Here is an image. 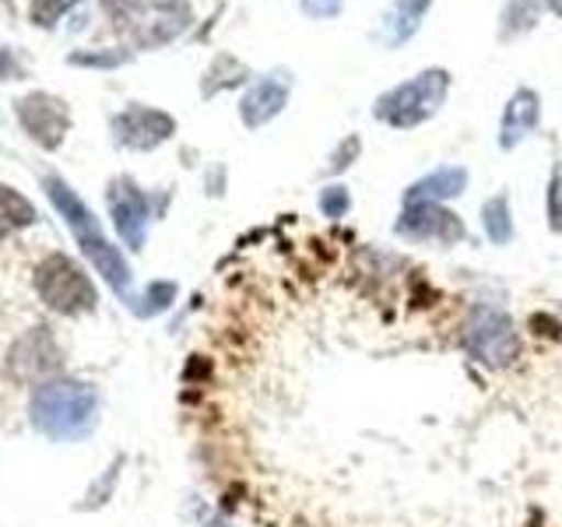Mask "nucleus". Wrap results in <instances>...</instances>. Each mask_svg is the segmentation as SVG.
<instances>
[{
    "label": "nucleus",
    "instance_id": "nucleus-22",
    "mask_svg": "<svg viewBox=\"0 0 562 527\" xmlns=\"http://www.w3.org/2000/svg\"><path fill=\"white\" fill-rule=\"evenodd\" d=\"M544 4L552 8V14H559V18H562V0H544Z\"/></svg>",
    "mask_w": 562,
    "mask_h": 527
},
{
    "label": "nucleus",
    "instance_id": "nucleus-18",
    "mask_svg": "<svg viewBox=\"0 0 562 527\" xmlns=\"http://www.w3.org/2000/svg\"><path fill=\"white\" fill-rule=\"evenodd\" d=\"M549 225L555 233H562V169H552V180H549Z\"/></svg>",
    "mask_w": 562,
    "mask_h": 527
},
{
    "label": "nucleus",
    "instance_id": "nucleus-15",
    "mask_svg": "<svg viewBox=\"0 0 562 527\" xmlns=\"http://www.w3.org/2000/svg\"><path fill=\"white\" fill-rule=\"evenodd\" d=\"M35 222V208L29 198H22L14 187H4L0 183V239L14 236L18 228H25Z\"/></svg>",
    "mask_w": 562,
    "mask_h": 527
},
{
    "label": "nucleus",
    "instance_id": "nucleus-14",
    "mask_svg": "<svg viewBox=\"0 0 562 527\" xmlns=\"http://www.w3.org/2000/svg\"><path fill=\"white\" fill-rule=\"evenodd\" d=\"M482 233L492 246H506L514 239V211H509L506 193H496L482 204Z\"/></svg>",
    "mask_w": 562,
    "mask_h": 527
},
{
    "label": "nucleus",
    "instance_id": "nucleus-3",
    "mask_svg": "<svg viewBox=\"0 0 562 527\" xmlns=\"http://www.w3.org/2000/svg\"><path fill=\"white\" fill-rule=\"evenodd\" d=\"M457 345L471 362L492 369V373L514 369L524 359V334L514 316L496 303L468 306L461 327H457Z\"/></svg>",
    "mask_w": 562,
    "mask_h": 527
},
{
    "label": "nucleus",
    "instance_id": "nucleus-10",
    "mask_svg": "<svg viewBox=\"0 0 562 527\" xmlns=\"http://www.w3.org/2000/svg\"><path fill=\"white\" fill-rule=\"evenodd\" d=\"M289 96H292V78H285V75L260 78L239 102L243 123H246V127H254V131L263 127V123H271L289 105Z\"/></svg>",
    "mask_w": 562,
    "mask_h": 527
},
{
    "label": "nucleus",
    "instance_id": "nucleus-9",
    "mask_svg": "<svg viewBox=\"0 0 562 527\" xmlns=\"http://www.w3.org/2000/svg\"><path fill=\"white\" fill-rule=\"evenodd\" d=\"M110 215L120 239L131 246V250H140L148 236V222H151V204L131 180H116L110 187Z\"/></svg>",
    "mask_w": 562,
    "mask_h": 527
},
{
    "label": "nucleus",
    "instance_id": "nucleus-16",
    "mask_svg": "<svg viewBox=\"0 0 562 527\" xmlns=\"http://www.w3.org/2000/svg\"><path fill=\"white\" fill-rule=\"evenodd\" d=\"M316 208H321L324 218H334V222L345 218L348 211H351V193H348V187H341V183L324 187L321 198H316Z\"/></svg>",
    "mask_w": 562,
    "mask_h": 527
},
{
    "label": "nucleus",
    "instance_id": "nucleus-6",
    "mask_svg": "<svg viewBox=\"0 0 562 527\" xmlns=\"http://www.w3.org/2000/svg\"><path fill=\"white\" fill-rule=\"evenodd\" d=\"M394 236L418 246L432 243L450 250V246L464 243V222L443 204H404L394 222Z\"/></svg>",
    "mask_w": 562,
    "mask_h": 527
},
{
    "label": "nucleus",
    "instance_id": "nucleus-11",
    "mask_svg": "<svg viewBox=\"0 0 562 527\" xmlns=\"http://www.w3.org/2000/svg\"><path fill=\"white\" fill-rule=\"evenodd\" d=\"M538 120H541V99L531 88L514 92V99L506 102L503 120H499V148L514 152L517 145H524V141L538 131Z\"/></svg>",
    "mask_w": 562,
    "mask_h": 527
},
{
    "label": "nucleus",
    "instance_id": "nucleus-12",
    "mask_svg": "<svg viewBox=\"0 0 562 527\" xmlns=\"http://www.w3.org/2000/svg\"><path fill=\"white\" fill-rule=\"evenodd\" d=\"M471 172L464 166H439L404 190V204H447L468 190Z\"/></svg>",
    "mask_w": 562,
    "mask_h": 527
},
{
    "label": "nucleus",
    "instance_id": "nucleus-21",
    "mask_svg": "<svg viewBox=\"0 0 562 527\" xmlns=\"http://www.w3.org/2000/svg\"><path fill=\"white\" fill-rule=\"evenodd\" d=\"M303 8L310 18H334L345 8V0H303Z\"/></svg>",
    "mask_w": 562,
    "mask_h": 527
},
{
    "label": "nucleus",
    "instance_id": "nucleus-19",
    "mask_svg": "<svg viewBox=\"0 0 562 527\" xmlns=\"http://www.w3.org/2000/svg\"><path fill=\"white\" fill-rule=\"evenodd\" d=\"M75 4V0H35L32 4V18L40 25H53L57 18H64V11Z\"/></svg>",
    "mask_w": 562,
    "mask_h": 527
},
{
    "label": "nucleus",
    "instance_id": "nucleus-2",
    "mask_svg": "<svg viewBox=\"0 0 562 527\" xmlns=\"http://www.w3.org/2000/svg\"><path fill=\"white\" fill-rule=\"evenodd\" d=\"M29 418L49 439H81L99 422V391L78 380H49L35 386Z\"/></svg>",
    "mask_w": 562,
    "mask_h": 527
},
{
    "label": "nucleus",
    "instance_id": "nucleus-13",
    "mask_svg": "<svg viewBox=\"0 0 562 527\" xmlns=\"http://www.w3.org/2000/svg\"><path fill=\"white\" fill-rule=\"evenodd\" d=\"M429 8H432V0H394V4L386 8V14H383L376 40L383 46H391V49L404 46L422 29V18H426Z\"/></svg>",
    "mask_w": 562,
    "mask_h": 527
},
{
    "label": "nucleus",
    "instance_id": "nucleus-4",
    "mask_svg": "<svg viewBox=\"0 0 562 527\" xmlns=\"http://www.w3.org/2000/svg\"><path fill=\"white\" fill-rule=\"evenodd\" d=\"M447 92H450V75L443 67L422 70L412 81L386 88L373 102V116L394 131H415L439 113V105L447 102Z\"/></svg>",
    "mask_w": 562,
    "mask_h": 527
},
{
    "label": "nucleus",
    "instance_id": "nucleus-17",
    "mask_svg": "<svg viewBox=\"0 0 562 527\" xmlns=\"http://www.w3.org/2000/svg\"><path fill=\"white\" fill-rule=\"evenodd\" d=\"M172 299H176V285H172V281H151V285L145 289V295H140V303H145V306H137V313L140 316H155V313L169 310Z\"/></svg>",
    "mask_w": 562,
    "mask_h": 527
},
{
    "label": "nucleus",
    "instance_id": "nucleus-5",
    "mask_svg": "<svg viewBox=\"0 0 562 527\" xmlns=\"http://www.w3.org/2000/svg\"><path fill=\"white\" fill-rule=\"evenodd\" d=\"M35 292H40V299L49 310L67 313V316L92 313L99 303L92 278L64 254H49L40 268H35Z\"/></svg>",
    "mask_w": 562,
    "mask_h": 527
},
{
    "label": "nucleus",
    "instance_id": "nucleus-7",
    "mask_svg": "<svg viewBox=\"0 0 562 527\" xmlns=\"http://www.w3.org/2000/svg\"><path fill=\"white\" fill-rule=\"evenodd\" d=\"M18 120H22L25 134L35 141L40 148H57L67 127H70V113L60 99H53L46 92H32L18 102Z\"/></svg>",
    "mask_w": 562,
    "mask_h": 527
},
{
    "label": "nucleus",
    "instance_id": "nucleus-20",
    "mask_svg": "<svg viewBox=\"0 0 562 527\" xmlns=\"http://www.w3.org/2000/svg\"><path fill=\"white\" fill-rule=\"evenodd\" d=\"M359 152H362V141H359V137H348V148L341 145L338 152H334L327 172H341V169H348V166H351V158H359Z\"/></svg>",
    "mask_w": 562,
    "mask_h": 527
},
{
    "label": "nucleus",
    "instance_id": "nucleus-1",
    "mask_svg": "<svg viewBox=\"0 0 562 527\" xmlns=\"http://www.w3.org/2000/svg\"><path fill=\"white\" fill-rule=\"evenodd\" d=\"M46 193H49L53 208L60 211V218L67 222V228L75 233V239H78V246H81V254L88 257V264H92V268H95L105 281H110L113 292L127 295V292H131V281H134L131 264L123 260V254L110 243V236L102 233V225H99V218L92 215V208H88L64 180H53V176L46 180Z\"/></svg>",
    "mask_w": 562,
    "mask_h": 527
},
{
    "label": "nucleus",
    "instance_id": "nucleus-8",
    "mask_svg": "<svg viewBox=\"0 0 562 527\" xmlns=\"http://www.w3.org/2000/svg\"><path fill=\"white\" fill-rule=\"evenodd\" d=\"M113 134L123 148L134 152H151L162 141L176 134V120L162 110H148V105H131L113 120Z\"/></svg>",
    "mask_w": 562,
    "mask_h": 527
}]
</instances>
